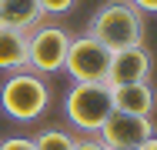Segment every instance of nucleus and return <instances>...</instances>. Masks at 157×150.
<instances>
[{"instance_id":"obj_12","label":"nucleus","mask_w":157,"mask_h":150,"mask_svg":"<svg viewBox=\"0 0 157 150\" xmlns=\"http://www.w3.org/2000/svg\"><path fill=\"white\" fill-rule=\"evenodd\" d=\"M74 3H77V0H40V10H44V17H47V13H50V17H57V13L74 10Z\"/></svg>"},{"instance_id":"obj_16","label":"nucleus","mask_w":157,"mask_h":150,"mask_svg":"<svg viewBox=\"0 0 157 150\" xmlns=\"http://www.w3.org/2000/svg\"><path fill=\"white\" fill-rule=\"evenodd\" d=\"M137 150H157V133H154V137H147V140H144Z\"/></svg>"},{"instance_id":"obj_15","label":"nucleus","mask_w":157,"mask_h":150,"mask_svg":"<svg viewBox=\"0 0 157 150\" xmlns=\"http://www.w3.org/2000/svg\"><path fill=\"white\" fill-rule=\"evenodd\" d=\"M140 13H157V0H130Z\"/></svg>"},{"instance_id":"obj_4","label":"nucleus","mask_w":157,"mask_h":150,"mask_svg":"<svg viewBox=\"0 0 157 150\" xmlns=\"http://www.w3.org/2000/svg\"><path fill=\"white\" fill-rule=\"evenodd\" d=\"M70 33L57 24H37L27 33V70L33 73H57L63 70V60L70 50Z\"/></svg>"},{"instance_id":"obj_10","label":"nucleus","mask_w":157,"mask_h":150,"mask_svg":"<svg viewBox=\"0 0 157 150\" xmlns=\"http://www.w3.org/2000/svg\"><path fill=\"white\" fill-rule=\"evenodd\" d=\"M0 70H27V33L0 24Z\"/></svg>"},{"instance_id":"obj_5","label":"nucleus","mask_w":157,"mask_h":150,"mask_svg":"<svg viewBox=\"0 0 157 150\" xmlns=\"http://www.w3.org/2000/svg\"><path fill=\"white\" fill-rule=\"evenodd\" d=\"M110 57H114L110 47H104V43L94 40L90 33H84V37H74V40H70L63 70L70 73L74 84H107Z\"/></svg>"},{"instance_id":"obj_11","label":"nucleus","mask_w":157,"mask_h":150,"mask_svg":"<svg viewBox=\"0 0 157 150\" xmlns=\"http://www.w3.org/2000/svg\"><path fill=\"white\" fill-rule=\"evenodd\" d=\"M74 140H77V137H70L67 130L50 127V130H40V133L33 137V147L37 150H74Z\"/></svg>"},{"instance_id":"obj_2","label":"nucleus","mask_w":157,"mask_h":150,"mask_svg":"<svg viewBox=\"0 0 157 150\" xmlns=\"http://www.w3.org/2000/svg\"><path fill=\"white\" fill-rule=\"evenodd\" d=\"M0 107H3L7 117L27 123V120H37L50 107V90H47V84H44L40 73L17 70V73H10V77L3 80V87H0Z\"/></svg>"},{"instance_id":"obj_1","label":"nucleus","mask_w":157,"mask_h":150,"mask_svg":"<svg viewBox=\"0 0 157 150\" xmlns=\"http://www.w3.org/2000/svg\"><path fill=\"white\" fill-rule=\"evenodd\" d=\"M87 33L110 50L137 47V43H144V13L130 0H110L94 13Z\"/></svg>"},{"instance_id":"obj_9","label":"nucleus","mask_w":157,"mask_h":150,"mask_svg":"<svg viewBox=\"0 0 157 150\" xmlns=\"http://www.w3.org/2000/svg\"><path fill=\"white\" fill-rule=\"evenodd\" d=\"M0 24L20 33H30L37 24H44L40 0H0Z\"/></svg>"},{"instance_id":"obj_8","label":"nucleus","mask_w":157,"mask_h":150,"mask_svg":"<svg viewBox=\"0 0 157 150\" xmlns=\"http://www.w3.org/2000/svg\"><path fill=\"white\" fill-rule=\"evenodd\" d=\"M110 97H114V110L134 114V117H151L157 107V93L151 84H121V87H110Z\"/></svg>"},{"instance_id":"obj_3","label":"nucleus","mask_w":157,"mask_h":150,"mask_svg":"<svg viewBox=\"0 0 157 150\" xmlns=\"http://www.w3.org/2000/svg\"><path fill=\"white\" fill-rule=\"evenodd\" d=\"M63 110L70 123L84 133L97 137L107 117L114 114V97H110V84H74L63 97Z\"/></svg>"},{"instance_id":"obj_6","label":"nucleus","mask_w":157,"mask_h":150,"mask_svg":"<svg viewBox=\"0 0 157 150\" xmlns=\"http://www.w3.org/2000/svg\"><path fill=\"white\" fill-rule=\"evenodd\" d=\"M97 137L110 150H137L147 137H154V123H151V117H134V114L114 110Z\"/></svg>"},{"instance_id":"obj_14","label":"nucleus","mask_w":157,"mask_h":150,"mask_svg":"<svg viewBox=\"0 0 157 150\" xmlns=\"http://www.w3.org/2000/svg\"><path fill=\"white\" fill-rule=\"evenodd\" d=\"M74 150H110V147H107L100 137H90V133H87V137L74 140Z\"/></svg>"},{"instance_id":"obj_7","label":"nucleus","mask_w":157,"mask_h":150,"mask_svg":"<svg viewBox=\"0 0 157 150\" xmlns=\"http://www.w3.org/2000/svg\"><path fill=\"white\" fill-rule=\"evenodd\" d=\"M151 67H154V57H151V50L144 43L114 50L107 84L110 87H121V84H147L151 80Z\"/></svg>"},{"instance_id":"obj_13","label":"nucleus","mask_w":157,"mask_h":150,"mask_svg":"<svg viewBox=\"0 0 157 150\" xmlns=\"http://www.w3.org/2000/svg\"><path fill=\"white\" fill-rule=\"evenodd\" d=\"M0 150H37V147H33V137H7L0 140Z\"/></svg>"}]
</instances>
